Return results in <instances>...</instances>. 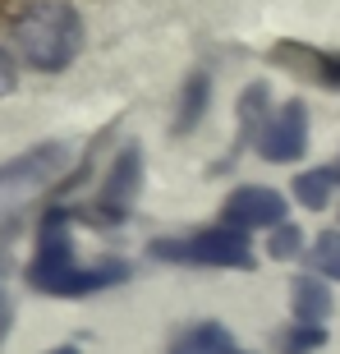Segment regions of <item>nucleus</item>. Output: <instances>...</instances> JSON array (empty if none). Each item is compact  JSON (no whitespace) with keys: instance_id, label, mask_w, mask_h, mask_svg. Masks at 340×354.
Here are the masks:
<instances>
[{"instance_id":"obj_8","label":"nucleus","mask_w":340,"mask_h":354,"mask_svg":"<svg viewBox=\"0 0 340 354\" xmlns=\"http://www.w3.org/2000/svg\"><path fill=\"white\" fill-rule=\"evenodd\" d=\"M290 304H294V322L322 327V322L331 317V290H327V281H317V276H299Z\"/></svg>"},{"instance_id":"obj_17","label":"nucleus","mask_w":340,"mask_h":354,"mask_svg":"<svg viewBox=\"0 0 340 354\" xmlns=\"http://www.w3.org/2000/svg\"><path fill=\"white\" fill-rule=\"evenodd\" d=\"M5 322H10V308H5V299H0V331H5Z\"/></svg>"},{"instance_id":"obj_6","label":"nucleus","mask_w":340,"mask_h":354,"mask_svg":"<svg viewBox=\"0 0 340 354\" xmlns=\"http://www.w3.org/2000/svg\"><path fill=\"white\" fill-rule=\"evenodd\" d=\"M225 225H235L244 235L249 230H276V225H285V198L267 184H244L225 198Z\"/></svg>"},{"instance_id":"obj_11","label":"nucleus","mask_w":340,"mask_h":354,"mask_svg":"<svg viewBox=\"0 0 340 354\" xmlns=\"http://www.w3.org/2000/svg\"><path fill=\"white\" fill-rule=\"evenodd\" d=\"M331 189H336V171L331 166H313V171H303L299 180H294V198H299L303 207H327Z\"/></svg>"},{"instance_id":"obj_18","label":"nucleus","mask_w":340,"mask_h":354,"mask_svg":"<svg viewBox=\"0 0 340 354\" xmlns=\"http://www.w3.org/2000/svg\"><path fill=\"white\" fill-rule=\"evenodd\" d=\"M51 354H79V350H74V345H60V350H51Z\"/></svg>"},{"instance_id":"obj_7","label":"nucleus","mask_w":340,"mask_h":354,"mask_svg":"<svg viewBox=\"0 0 340 354\" xmlns=\"http://www.w3.org/2000/svg\"><path fill=\"white\" fill-rule=\"evenodd\" d=\"M138 189H143V152L138 147H124L115 157V166H111V175H106L102 194H97V207H102L106 221H124L133 212Z\"/></svg>"},{"instance_id":"obj_14","label":"nucleus","mask_w":340,"mask_h":354,"mask_svg":"<svg viewBox=\"0 0 340 354\" xmlns=\"http://www.w3.org/2000/svg\"><path fill=\"white\" fill-rule=\"evenodd\" d=\"M327 345V331L322 327H308V322H299L294 331H285V341H281V350L285 354H313Z\"/></svg>"},{"instance_id":"obj_15","label":"nucleus","mask_w":340,"mask_h":354,"mask_svg":"<svg viewBox=\"0 0 340 354\" xmlns=\"http://www.w3.org/2000/svg\"><path fill=\"white\" fill-rule=\"evenodd\" d=\"M299 244H303L299 225H276V230H272V258H294Z\"/></svg>"},{"instance_id":"obj_16","label":"nucleus","mask_w":340,"mask_h":354,"mask_svg":"<svg viewBox=\"0 0 340 354\" xmlns=\"http://www.w3.org/2000/svg\"><path fill=\"white\" fill-rule=\"evenodd\" d=\"M14 83H19V69H14V60L5 51H0V97H10Z\"/></svg>"},{"instance_id":"obj_3","label":"nucleus","mask_w":340,"mask_h":354,"mask_svg":"<svg viewBox=\"0 0 340 354\" xmlns=\"http://www.w3.org/2000/svg\"><path fill=\"white\" fill-rule=\"evenodd\" d=\"M152 258L161 263H193V267H253L249 235L235 225H207L189 239H157Z\"/></svg>"},{"instance_id":"obj_10","label":"nucleus","mask_w":340,"mask_h":354,"mask_svg":"<svg viewBox=\"0 0 340 354\" xmlns=\"http://www.w3.org/2000/svg\"><path fill=\"white\" fill-rule=\"evenodd\" d=\"M230 350H235V345H230V331L216 327V322H198V327L175 345V354H230Z\"/></svg>"},{"instance_id":"obj_13","label":"nucleus","mask_w":340,"mask_h":354,"mask_svg":"<svg viewBox=\"0 0 340 354\" xmlns=\"http://www.w3.org/2000/svg\"><path fill=\"white\" fill-rule=\"evenodd\" d=\"M267 111H272V92L262 88V83H253V88L244 92V102H239V120H244L249 129H262V124H267Z\"/></svg>"},{"instance_id":"obj_2","label":"nucleus","mask_w":340,"mask_h":354,"mask_svg":"<svg viewBox=\"0 0 340 354\" xmlns=\"http://www.w3.org/2000/svg\"><path fill=\"white\" fill-rule=\"evenodd\" d=\"M14 46L32 69L60 74L83 46V24L79 10L65 0H37L14 19Z\"/></svg>"},{"instance_id":"obj_4","label":"nucleus","mask_w":340,"mask_h":354,"mask_svg":"<svg viewBox=\"0 0 340 354\" xmlns=\"http://www.w3.org/2000/svg\"><path fill=\"white\" fill-rule=\"evenodd\" d=\"M69 166V147L65 143H41L28 147L23 157H14L0 166V212H14L32 203L41 189H51L60 180V171Z\"/></svg>"},{"instance_id":"obj_9","label":"nucleus","mask_w":340,"mask_h":354,"mask_svg":"<svg viewBox=\"0 0 340 354\" xmlns=\"http://www.w3.org/2000/svg\"><path fill=\"white\" fill-rule=\"evenodd\" d=\"M211 102V79H207V69H193L189 79H184V92H180V111H175V124L170 129L175 133H189L202 120V111H207Z\"/></svg>"},{"instance_id":"obj_19","label":"nucleus","mask_w":340,"mask_h":354,"mask_svg":"<svg viewBox=\"0 0 340 354\" xmlns=\"http://www.w3.org/2000/svg\"><path fill=\"white\" fill-rule=\"evenodd\" d=\"M336 180H340V175H336Z\"/></svg>"},{"instance_id":"obj_5","label":"nucleus","mask_w":340,"mask_h":354,"mask_svg":"<svg viewBox=\"0 0 340 354\" xmlns=\"http://www.w3.org/2000/svg\"><path fill=\"white\" fill-rule=\"evenodd\" d=\"M308 147V106L303 102H285L267 124L258 129V152L267 161H299Z\"/></svg>"},{"instance_id":"obj_12","label":"nucleus","mask_w":340,"mask_h":354,"mask_svg":"<svg viewBox=\"0 0 340 354\" xmlns=\"http://www.w3.org/2000/svg\"><path fill=\"white\" fill-rule=\"evenodd\" d=\"M313 267H317V276L340 281V230H327V235L313 244Z\"/></svg>"},{"instance_id":"obj_1","label":"nucleus","mask_w":340,"mask_h":354,"mask_svg":"<svg viewBox=\"0 0 340 354\" xmlns=\"http://www.w3.org/2000/svg\"><path fill=\"white\" fill-rule=\"evenodd\" d=\"M69 216L65 212H51L46 225H41V239H37V258L28 267V281L46 295H97L106 286H120L129 267L124 263H92V267H79L74 263V239H69Z\"/></svg>"}]
</instances>
